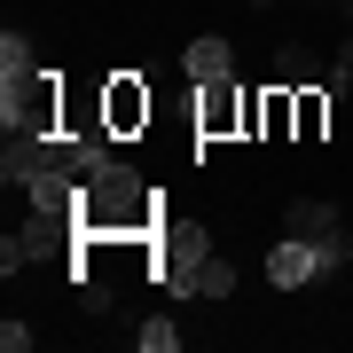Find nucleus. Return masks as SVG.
Wrapping results in <instances>:
<instances>
[{
  "label": "nucleus",
  "instance_id": "obj_5",
  "mask_svg": "<svg viewBox=\"0 0 353 353\" xmlns=\"http://www.w3.org/2000/svg\"><path fill=\"white\" fill-rule=\"evenodd\" d=\"M290 236H306L330 267H345V259H353V236L338 228V204H322V196H299V204H290Z\"/></svg>",
  "mask_w": 353,
  "mask_h": 353
},
{
  "label": "nucleus",
  "instance_id": "obj_4",
  "mask_svg": "<svg viewBox=\"0 0 353 353\" xmlns=\"http://www.w3.org/2000/svg\"><path fill=\"white\" fill-rule=\"evenodd\" d=\"M157 94H150V71H110L102 79V126H110V141H134L141 126H150Z\"/></svg>",
  "mask_w": 353,
  "mask_h": 353
},
{
  "label": "nucleus",
  "instance_id": "obj_1",
  "mask_svg": "<svg viewBox=\"0 0 353 353\" xmlns=\"http://www.w3.org/2000/svg\"><path fill=\"white\" fill-rule=\"evenodd\" d=\"M157 220H165V212H157V189L134 173V165H118V157L79 189V228H87V236L134 243V236H157Z\"/></svg>",
  "mask_w": 353,
  "mask_h": 353
},
{
  "label": "nucleus",
  "instance_id": "obj_13",
  "mask_svg": "<svg viewBox=\"0 0 353 353\" xmlns=\"http://www.w3.org/2000/svg\"><path fill=\"white\" fill-rule=\"evenodd\" d=\"M134 345H141V353H173V345H181V330L165 322V314H150V322L134 330Z\"/></svg>",
  "mask_w": 353,
  "mask_h": 353
},
{
  "label": "nucleus",
  "instance_id": "obj_16",
  "mask_svg": "<svg viewBox=\"0 0 353 353\" xmlns=\"http://www.w3.org/2000/svg\"><path fill=\"white\" fill-rule=\"evenodd\" d=\"M338 71H353V39H345V48H338Z\"/></svg>",
  "mask_w": 353,
  "mask_h": 353
},
{
  "label": "nucleus",
  "instance_id": "obj_8",
  "mask_svg": "<svg viewBox=\"0 0 353 353\" xmlns=\"http://www.w3.org/2000/svg\"><path fill=\"white\" fill-rule=\"evenodd\" d=\"M181 71L196 79V87H212V79H236V48H228V39H189V48H181Z\"/></svg>",
  "mask_w": 353,
  "mask_h": 353
},
{
  "label": "nucleus",
  "instance_id": "obj_6",
  "mask_svg": "<svg viewBox=\"0 0 353 353\" xmlns=\"http://www.w3.org/2000/svg\"><path fill=\"white\" fill-rule=\"evenodd\" d=\"M322 267H330V259H322L306 236H283L275 252H267V283H275V290H299V283H314Z\"/></svg>",
  "mask_w": 353,
  "mask_h": 353
},
{
  "label": "nucleus",
  "instance_id": "obj_7",
  "mask_svg": "<svg viewBox=\"0 0 353 353\" xmlns=\"http://www.w3.org/2000/svg\"><path fill=\"white\" fill-rule=\"evenodd\" d=\"M48 150H55V134H8V150H0V181H8V189H32V181L48 173Z\"/></svg>",
  "mask_w": 353,
  "mask_h": 353
},
{
  "label": "nucleus",
  "instance_id": "obj_14",
  "mask_svg": "<svg viewBox=\"0 0 353 353\" xmlns=\"http://www.w3.org/2000/svg\"><path fill=\"white\" fill-rule=\"evenodd\" d=\"M39 252H32V243L24 236H8V243H0V275H24V267H32Z\"/></svg>",
  "mask_w": 353,
  "mask_h": 353
},
{
  "label": "nucleus",
  "instance_id": "obj_2",
  "mask_svg": "<svg viewBox=\"0 0 353 353\" xmlns=\"http://www.w3.org/2000/svg\"><path fill=\"white\" fill-rule=\"evenodd\" d=\"M63 94H71V79H55V71L0 79V126L8 134H63Z\"/></svg>",
  "mask_w": 353,
  "mask_h": 353
},
{
  "label": "nucleus",
  "instance_id": "obj_3",
  "mask_svg": "<svg viewBox=\"0 0 353 353\" xmlns=\"http://www.w3.org/2000/svg\"><path fill=\"white\" fill-rule=\"evenodd\" d=\"M236 134L259 141V87H236V79L196 87V141H236Z\"/></svg>",
  "mask_w": 353,
  "mask_h": 353
},
{
  "label": "nucleus",
  "instance_id": "obj_11",
  "mask_svg": "<svg viewBox=\"0 0 353 353\" xmlns=\"http://www.w3.org/2000/svg\"><path fill=\"white\" fill-rule=\"evenodd\" d=\"M39 63H32V39L24 32H0V79H32Z\"/></svg>",
  "mask_w": 353,
  "mask_h": 353
},
{
  "label": "nucleus",
  "instance_id": "obj_9",
  "mask_svg": "<svg viewBox=\"0 0 353 353\" xmlns=\"http://www.w3.org/2000/svg\"><path fill=\"white\" fill-rule=\"evenodd\" d=\"M330 102H338L330 87H299V134L290 141H322L330 134Z\"/></svg>",
  "mask_w": 353,
  "mask_h": 353
},
{
  "label": "nucleus",
  "instance_id": "obj_15",
  "mask_svg": "<svg viewBox=\"0 0 353 353\" xmlns=\"http://www.w3.org/2000/svg\"><path fill=\"white\" fill-rule=\"evenodd\" d=\"M0 353H32V330L24 322H0Z\"/></svg>",
  "mask_w": 353,
  "mask_h": 353
},
{
  "label": "nucleus",
  "instance_id": "obj_10",
  "mask_svg": "<svg viewBox=\"0 0 353 353\" xmlns=\"http://www.w3.org/2000/svg\"><path fill=\"white\" fill-rule=\"evenodd\" d=\"M275 71H283V87H322V79H330V71H322V55H314V48H299V39L275 55Z\"/></svg>",
  "mask_w": 353,
  "mask_h": 353
},
{
  "label": "nucleus",
  "instance_id": "obj_12",
  "mask_svg": "<svg viewBox=\"0 0 353 353\" xmlns=\"http://www.w3.org/2000/svg\"><path fill=\"white\" fill-rule=\"evenodd\" d=\"M228 290H236V267L204 252V259H196V299H228Z\"/></svg>",
  "mask_w": 353,
  "mask_h": 353
}]
</instances>
